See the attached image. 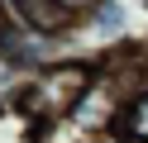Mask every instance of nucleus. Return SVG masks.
<instances>
[{
  "label": "nucleus",
  "mask_w": 148,
  "mask_h": 143,
  "mask_svg": "<svg viewBox=\"0 0 148 143\" xmlns=\"http://www.w3.org/2000/svg\"><path fill=\"white\" fill-rule=\"evenodd\" d=\"M53 5H58V10H67L72 19H81V14H86L91 5H96V0H53Z\"/></svg>",
  "instance_id": "nucleus-3"
},
{
  "label": "nucleus",
  "mask_w": 148,
  "mask_h": 143,
  "mask_svg": "<svg viewBox=\"0 0 148 143\" xmlns=\"http://www.w3.org/2000/svg\"><path fill=\"white\" fill-rule=\"evenodd\" d=\"M138 10H143V14H148V0H138Z\"/></svg>",
  "instance_id": "nucleus-5"
},
{
  "label": "nucleus",
  "mask_w": 148,
  "mask_h": 143,
  "mask_svg": "<svg viewBox=\"0 0 148 143\" xmlns=\"http://www.w3.org/2000/svg\"><path fill=\"white\" fill-rule=\"evenodd\" d=\"M143 72H148V43H143Z\"/></svg>",
  "instance_id": "nucleus-4"
},
{
  "label": "nucleus",
  "mask_w": 148,
  "mask_h": 143,
  "mask_svg": "<svg viewBox=\"0 0 148 143\" xmlns=\"http://www.w3.org/2000/svg\"><path fill=\"white\" fill-rule=\"evenodd\" d=\"M115 133H124V138H134V143H148V86L124 100V114H119Z\"/></svg>",
  "instance_id": "nucleus-1"
},
{
  "label": "nucleus",
  "mask_w": 148,
  "mask_h": 143,
  "mask_svg": "<svg viewBox=\"0 0 148 143\" xmlns=\"http://www.w3.org/2000/svg\"><path fill=\"white\" fill-rule=\"evenodd\" d=\"M34 133H38V124H34L19 105L0 100V143H34Z\"/></svg>",
  "instance_id": "nucleus-2"
}]
</instances>
